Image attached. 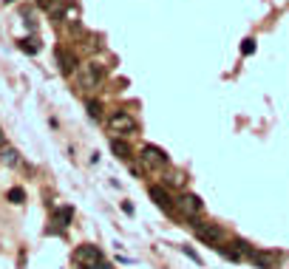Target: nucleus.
I'll return each mask as SVG.
<instances>
[{
	"label": "nucleus",
	"mask_w": 289,
	"mask_h": 269,
	"mask_svg": "<svg viewBox=\"0 0 289 269\" xmlns=\"http://www.w3.org/2000/svg\"><path fill=\"white\" fill-rule=\"evenodd\" d=\"M108 131L113 134H136L139 131V125H136V119L130 117L128 111H113L111 117H108Z\"/></svg>",
	"instance_id": "f257e3e1"
},
{
	"label": "nucleus",
	"mask_w": 289,
	"mask_h": 269,
	"mask_svg": "<svg viewBox=\"0 0 289 269\" xmlns=\"http://www.w3.org/2000/svg\"><path fill=\"white\" fill-rule=\"evenodd\" d=\"M196 238L204 241V244H210V247L216 250V247H221L224 233H221V227L213 224V221H199V224H196Z\"/></svg>",
	"instance_id": "f03ea898"
},
{
	"label": "nucleus",
	"mask_w": 289,
	"mask_h": 269,
	"mask_svg": "<svg viewBox=\"0 0 289 269\" xmlns=\"http://www.w3.org/2000/svg\"><path fill=\"white\" fill-rule=\"evenodd\" d=\"M176 210L184 216V219L190 221H199L201 219V210H204V204H201V199L199 196H190V193H181L176 199Z\"/></svg>",
	"instance_id": "7ed1b4c3"
},
{
	"label": "nucleus",
	"mask_w": 289,
	"mask_h": 269,
	"mask_svg": "<svg viewBox=\"0 0 289 269\" xmlns=\"http://www.w3.org/2000/svg\"><path fill=\"white\" fill-rule=\"evenodd\" d=\"M147 193H150V199L156 202L162 213H167V216H176V202L170 199V193H167V187L164 185H150L147 187Z\"/></svg>",
	"instance_id": "20e7f679"
},
{
	"label": "nucleus",
	"mask_w": 289,
	"mask_h": 269,
	"mask_svg": "<svg viewBox=\"0 0 289 269\" xmlns=\"http://www.w3.org/2000/svg\"><path fill=\"white\" fill-rule=\"evenodd\" d=\"M77 77H80V88H85V91H94L96 85L102 83V68L94 66V63H85V66H80Z\"/></svg>",
	"instance_id": "39448f33"
},
{
	"label": "nucleus",
	"mask_w": 289,
	"mask_h": 269,
	"mask_svg": "<svg viewBox=\"0 0 289 269\" xmlns=\"http://www.w3.org/2000/svg\"><path fill=\"white\" fill-rule=\"evenodd\" d=\"M139 159L144 162V168H150V170H167V156L159 148H153V145H144Z\"/></svg>",
	"instance_id": "423d86ee"
},
{
	"label": "nucleus",
	"mask_w": 289,
	"mask_h": 269,
	"mask_svg": "<svg viewBox=\"0 0 289 269\" xmlns=\"http://www.w3.org/2000/svg\"><path fill=\"white\" fill-rule=\"evenodd\" d=\"M74 258H77V261L82 264V269H85V267H94V264H99V261H102V252H99L96 247H91V244H85V247H80V250H77V255H74Z\"/></svg>",
	"instance_id": "0eeeda50"
},
{
	"label": "nucleus",
	"mask_w": 289,
	"mask_h": 269,
	"mask_svg": "<svg viewBox=\"0 0 289 269\" xmlns=\"http://www.w3.org/2000/svg\"><path fill=\"white\" fill-rule=\"evenodd\" d=\"M247 258H250V261H253V264H255L258 269H272V267H275V258H278V255L264 252V250H255V247H250Z\"/></svg>",
	"instance_id": "6e6552de"
},
{
	"label": "nucleus",
	"mask_w": 289,
	"mask_h": 269,
	"mask_svg": "<svg viewBox=\"0 0 289 269\" xmlns=\"http://www.w3.org/2000/svg\"><path fill=\"white\" fill-rule=\"evenodd\" d=\"M57 63H60V71H63V74H71V71L77 68V60H74V54H71V51H65V49L57 51Z\"/></svg>",
	"instance_id": "1a4fd4ad"
},
{
	"label": "nucleus",
	"mask_w": 289,
	"mask_h": 269,
	"mask_svg": "<svg viewBox=\"0 0 289 269\" xmlns=\"http://www.w3.org/2000/svg\"><path fill=\"white\" fill-rule=\"evenodd\" d=\"M111 151L122 159V162H130V148L128 142H122V139H111Z\"/></svg>",
	"instance_id": "9d476101"
},
{
	"label": "nucleus",
	"mask_w": 289,
	"mask_h": 269,
	"mask_svg": "<svg viewBox=\"0 0 289 269\" xmlns=\"http://www.w3.org/2000/svg\"><path fill=\"white\" fill-rule=\"evenodd\" d=\"M0 159H3V165H9V168H17V165H20V153H17L15 148H3Z\"/></svg>",
	"instance_id": "9b49d317"
},
{
	"label": "nucleus",
	"mask_w": 289,
	"mask_h": 269,
	"mask_svg": "<svg viewBox=\"0 0 289 269\" xmlns=\"http://www.w3.org/2000/svg\"><path fill=\"white\" fill-rule=\"evenodd\" d=\"M216 252L224 255V258H230V261H241L244 255H241V250H233L230 244H221V247H216Z\"/></svg>",
	"instance_id": "f8f14e48"
},
{
	"label": "nucleus",
	"mask_w": 289,
	"mask_h": 269,
	"mask_svg": "<svg viewBox=\"0 0 289 269\" xmlns=\"http://www.w3.org/2000/svg\"><path fill=\"white\" fill-rule=\"evenodd\" d=\"M167 187H181L184 185V176L179 173V170H167V182H164Z\"/></svg>",
	"instance_id": "ddd939ff"
},
{
	"label": "nucleus",
	"mask_w": 289,
	"mask_h": 269,
	"mask_svg": "<svg viewBox=\"0 0 289 269\" xmlns=\"http://www.w3.org/2000/svg\"><path fill=\"white\" fill-rule=\"evenodd\" d=\"M23 199H26V193H23L20 187H12V190H9V202L12 204H23Z\"/></svg>",
	"instance_id": "4468645a"
},
{
	"label": "nucleus",
	"mask_w": 289,
	"mask_h": 269,
	"mask_svg": "<svg viewBox=\"0 0 289 269\" xmlns=\"http://www.w3.org/2000/svg\"><path fill=\"white\" fill-rule=\"evenodd\" d=\"M20 49L26 51V54H37L40 46H37V40H20Z\"/></svg>",
	"instance_id": "2eb2a0df"
},
{
	"label": "nucleus",
	"mask_w": 289,
	"mask_h": 269,
	"mask_svg": "<svg viewBox=\"0 0 289 269\" xmlns=\"http://www.w3.org/2000/svg\"><path fill=\"white\" fill-rule=\"evenodd\" d=\"M54 221H57V224H68V221H71V207H65V210H57V216H54Z\"/></svg>",
	"instance_id": "dca6fc26"
},
{
	"label": "nucleus",
	"mask_w": 289,
	"mask_h": 269,
	"mask_svg": "<svg viewBox=\"0 0 289 269\" xmlns=\"http://www.w3.org/2000/svg\"><path fill=\"white\" fill-rule=\"evenodd\" d=\"M88 114H91L94 119H99L102 117V105H99L96 100H88Z\"/></svg>",
	"instance_id": "f3484780"
},
{
	"label": "nucleus",
	"mask_w": 289,
	"mask_h": 269,
	"mask_svg": "<svg viewBox=\"0 0 289 269\" xmlns=\"http://www.w3.org/2000/svg\"><path fill=\"white\" fill-rule=\"evenodd\" d=\"M241 51H244V54H253V51H255V40H244V43H241Z\"/></svg>",
	"instance_id": "a211bd4d"
},
{
	"label": "nucleus",
	"mask_w": 289,
	"mask_h": 269,
	"mask_svg": "<svg viewBox=\"0 0 289 269\" xmlns=\"http://www.w3.org/2000/svg\"><path fill=\"white\" fill-rule=\"evenodd\" d=\"M85 269H113L108 261H99V264H94V267H85Z\"/></svg>",
	"instance_id": "6ab92c4d"
},
{
	"label": "nucleus",
	"mask_w": 289,
	"mask_h": 269,
	"mask_svg": "<svg viewBox=\"0 0 289 269\" xmlns=\"http://www.w3.org/2000/svg\"><path fill=\"white\" fill-rule=\"evenodd\" d=\"M184 255H187V258H193V261H196V264H201V258H199V255L193 252L190 247H184Z\"/></svg>",
	"instance_id": "aec40b11"
},
{
	"label": "nucleus",
	"mask_w": 289,
	"mask_h": 269,
	"mask_svg": "<svg viewBox=\"0 0 289 269\" xmlns=\"http://www.w3.org/2000/svg\"><path fill=\"white\" fill-rule=\"evenodd\" d=\"M40 3H43V6H51V0H40Z\"/></svg>",
	"instance_id": "412c9836"
},
{
	"label": "nucleus",
	"mask_w": 289,
	"mask_h": 269,
	"mask_svg": "<svg viewBox=\"0 0 289 269\" xmlns=\"http://www.w3.org/2000/svg\"><path fill=\"white\" fill-rule=\"evenodd\" d=\"M0 145H3V134H0Z\"/></svg>",
	"instance_id": "4be33fe9"
},
{
	"label": "nucleus",
	"mask_w": 289,
	"mask_h": 269,
	"mask_svg": "<svg viewBox=\"0 0 289 269\" xmlns=\"http://www.w3.org/2000/svg\"><path fill=\"white\" fill-rule=\"evenodd\" d=\"M6 3H9V0H6Z\"/></svg>",
	"instance_id": "5701e85b"
}]
</instances>
